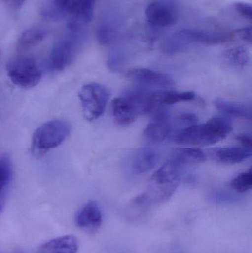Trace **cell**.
I'll use <instances>...</instances> for the list:
<instances>
[{
    "label": "cell",
    "mask_w": 252,
    "mask_h": 253,
    "mask_svg": "<svg viewBox=\"0 0 252 253\" xmlns=\"http://www.w3.org/2000/svg\"><path fill=\"white\" fill-rule=\"evenodd\" d=\"M232 130V124L223 117H214L207 123L192 125L179 132L176 141L190 145H210L226 138Z\"/></svg>",
    "instance_id": "cell-1"
},
{
    "label": "cell",
    "mask_w": 252,
    "mask_h": 253,
    "mask_svg": "<svg viewBox=\"0 0 252 253\" xmlns=\"http://www.w3.org/2000/svg\"><path fill=\"white\" fill-rule=\"evenodd\" d=\"M232 38V34L201 30L183 29L175 33L166 40L161 46V50L165 54L174 55L186 50L192 44L214 45L226 42Z\"/></svg>",
    "instance_id": "cell-2"
},
{
    "label": "cell",
    "mask_w": 252,
    "mask_h": 253,
    "mask_svg": "<svg viewBox=\"0 0 252 253\" xmlns=\"http://www.w3.org/2000/svg\"><path fill=\"white\" fill-rule=\"evenodd\" d=\"M181 167L170 159L154 173L145 193L150 204H162L170 199L180 183Z\"/></svg>",
    "instance_id": "cell-3"
},
{
    "label": "cell",
    "mask_w": 252,
    "mask_h": 253,
    "mask_svg": "<svg viewBox=\"0 0 252 253\" xmlns=\"http://www.w3.org/2000/svg\"><path fill=\"white\" fill-rule=\"evenodd\" d=\"M71 131V125L64 120L44 123L34 132L31 147L33 153L41 155L59 147L69 136Z\"/></svg>",
    "instance_id": "cell-4"
},
{
    "label": "cell",
    "mask_w": 252,
    "mask_h": 253,
    "mask_svg": "<svg viewBox=\"0 0 252 253\" xmlns=\"http://www.w3.org/2000/svg\"><path fill=\"white\" fill-rule=\"evenodd\" d=\"M78 97L86 120L93 121L103 114L109 101V93L104 86L90 83L81 87Z\"/></svg>",
    "instance_id": "cell-5"
},
{
    "label": "cell",
    "mask_w": 252,
    "mask_h": 253,
    "mask_svg": "<svg viewBox=\"0 0 252 253\" xmlns=\"http://www.w3.org/2000/svg\"><path fill=\"white\" fill-rule=\"evenodd\" d=\"M6 69L10 80L22 88L35 87L41 80V71L35 61L30 58L13 59L7 64Z\"/></svg>",
    "instance_id": "cell-6"
},
{
    "label": "cell",
    "mask_w": 252,
    "mask_h": 253,
    "mask_svg": "<svg viewBox=\"0 0 252 253\" xmlns=\"http://www.w3.org/2000/svg\"><path fill=\"white\" fill-rule=\"evenodd\" d=\"M96 0H55V5L71 15L69 26L78 29L91 21Z\"/></svg>",
    "instance_id": "cell-7"
},
{
    "label": "cell",
    "mask_w": 252,
    "mask_h": 253,
    "mask_svg": "<svg viewBox=\"0 0 252 253\" xmlns=\"http://www.w3.org/2000/svg\"><path fill=\"white\" fill-rule=\"evenodd\" d=\"M146 16L149 25L166 28L174 25L177 20V11L173 1L159 0L151 2L146 9Z\"/></svg>",
    "instance_id": "cell-8"
},
{
    "label": "cell",
    "mask_w": 252,
    "mask_h": 253,
    "mask_svg": "<svg viewBox=\"0 0 252 253\" xmlns=\"http://www.w3.org/2000/svg\"><path fill=\"white\" fill-rule=\"evenodd\" d=\"M112 108L114 119L121 126L131 124L142 114L137 102L127 92L124 96L113 99Z\"/></svg>",
    "instance_id": "cell-9"
},
{
    "label": "cell",
    "mask_w": 252,
    "mask_h": 253,
    "mask_svg": "<svg viewBox=\"0 0 252 253\" xmlns=\"http://www.w3.org/2000/svg\"><path fill=\"white\" fill-rule=\"evenodd\" d=\"M127 78L134 83L144 85L155 87H171L174 84V80L168 74L157 72L149 68H134L127 74Z\"/></svg>",
    "instance_id": "cell-10"
},
{
    "label": "cell",
    "mask_w": 252,
    "mask_h": 253,
    "mask_svg": "<svg viewBox=\"0 0 252 253\" xmlns=\"http://www.w3.org/2000/svg\"><path fill=\"white\" fill-rule=\"evenodd\" d=\"M75 224L88 233L97 231L102 224V211L97 203L91 201L84 205L77 213Z\"/></svg>",
    "instance_id": "cell-11"
},
{
    "label": "cell",
    "mask_w": 252,
    "mask_h": 253,
    "mask_svg": "<svg viewBox=\"0 0 252 253\" xmlns=\"http://www.w3.org/2000/svg\"><path fill=\"white\" fill-rule=\"evenodd\" d=\"M77 44L72 40H62L53 46L50 55V65L53 69L62 71L73 60L77 52Z\"/></svg>",
    "instance_id": "cell-12"
},
{
    "label": "cell",
    "mask_w": 252,
    "mask_h": 253,
    "mask_svg": "<svg viewBox=\"0 0 252 253\" xmlns=\"http://www.w3.org/2000/svg\"><path fill=\"white\" fill-rule=\"evenodd\" d=\"M158 159V154L152 149H139L130 157L128 162L129 169L133 175L146 173L155 168Z\"/></svg>",
    "instance_id": "cell-13"
},
{
    "label": "cell",
    "mask_w": 252,
    "mask_h": 253,
    "mask_svg": "<svg viewBox=\"0 0 252 253\" xmlns=\"http://www.w3.org/2000/svg\"><path fill=\"white\" fill-rule=\"evenodd\" d=\"M170 130L168 116L164 112H160L145 128L144 135L153 142H162L169 136Z\"/></svg>",
    "instance_id": "cell-14"
},
{
    "label": "cell",
    "mask_w": 252,
    "mask_h": 253,
    "mask_svg": "<svg viewBox=\"0 0 252 253\" xmlns=\"http://www.w3.org/2000/svg\"><path fill=\"white\" fill-rule=\"evenodd\" d=\"M78 251V239L72 235H67L43 244L37 253H77Z\"/></svg>",
    "instance_id": "cell-15"
},
{
    "label": "cell",
    "mask_w": 252,
    "mask_h": 253,
    "mask_svg": "<svg viewBox=\"0 0 252 253\" xmlns=\"http://www.w3.org/2000/svg\"><path fill=\"white\" fill-rule=\"evenodd\" d=\"M214 156L221 163L235 165L249 159L252 156V151L241 147H223L215 150Z\"/></svg>",
    "instance_id": "cell-16"
},
{
    "label": "cell",
    "mask_w": 252,
    "mask_h": 253,
    "mask_svg": "<svg viewBox=\"0 0 252 253\" xmlns=\"http://www.w3.org/2000/svg\"><path fill=\"white\" fill-rule=\"evenodd\" d=\"M152 97L155 105H170L180 102H190L195 100V93L193 92H182L179 93L176 91L155 92L152 93Z\"/></svg>",
    "instance_id": "cell-17"
},
{
    "label": "cell",
    "mask_w": 252,
    "mask_h": 253,
    "mask_svg": "<svg viewBox=\"0 0 252 253\" xmlns=\"http://www.w3.org/2000/svg\"><path fill=\"white\" fill-rule=\"evenodd\" d=\"M12 178V164L7 155L0 157V213L5 203L7 190Z\"/></svg>",
    "instance_id": "cell-18"
},
{
    "label": "cell",
    "mask_w": 252,
    "mask_h": 253,
    "mask_svg": "<svg viewBox=\"0 0 252 253\" xmlns=\"http://www.w3.org/2000/svg\"><path fill=\"white\" fill-rule=\"evenodd\" d=\"M215 105L219 111L226 115L248 120L252 119V108L247 105L229 102L222 99H216Z\"/></svg>",
    "instance_id": "cell-19"
},
{
    "label": "cell",
    "mask_w": 252,
    "mask_h": 253,
    "mask_svg": "<svg viewBox=\"0 0 252 253\" xmlns=\"http://www.w3.org/2000/svg\"><path fill=\"white\" fill-rule=\"evenodd\" d=\"M47 36L45 30L41 28H32L22 33L18 40L17 48L19 51H23L38 45Z\"/></svg>",
    "instance_id": "cell-20"
},
{
    "label": "cell",
    "mask_w": 252,
    "mask_h": 253,
    "mask_svg": "<svg viewBox=\"0 0 252 253\" xmlns=\"http://www.w3.org/2000/svg\"><path fill=\"white\" fill-rule=\"evenodd\" d=\"M171 159L183 166L189 164L205 162L207 160V155L200 149L183 148L178 150Z\"/></svg>",
    "instance_id": "cell-21"
},
{
    "label": "cell",
    "mask_w": 252,
    "mask_h": 253,
    "mask_svg": "<svg viewBox=\"0 0 252 253\" xmlns=\"http://www.w3.org/2000/svg\"><path fill=\"white\" fill-rule=\"evenodd\" d=\"M224 57L229 63L238 68H244L250 60L248 50L242 46L232 47L226 50L224 53Z\"/></svg>",
    "instance_id": "cell-22"
},
{
    "label": "cell",
    "mask_w": 252,
    "mask_h": 253,
    "mask_svg": "<svg viewBox=\"0 0 252 253\" xmlns=\"http://www.w3.org/2000/svg\"><path fill=\"white\" fill-rule=\"evenodd\" d=\"M96 36L98 42L102 45L112 44L116 40L118 36L117 26L112 22H104L98 28Z\"/></svg>",
    "instance_id": "cell-23"
},
{
    "label": "cell",
    "mask_w": 252,
    "mask_h": 253,
    "mask_svg": "<svg viewBox=\"0 0 252 253\" xmlns=\"http://www.w3.org/2000/svg\"><path fill=\"white\" fill-rule=\"evenodd\" d=\"M231 188L238 193H246L252 187V169L247 172H243L235 177L230 184Z\"/></svg>",
    "instance_id": "cell-24"
},
{
    "label": "cell",
    "mask_w": 252,
    "mask_h": 253,
    "mask_svg": "<svg viewBox=\"0 0 252 253\" xmlns=\"http://www.w3.org/2000/svg\"><path fill=\"white\" fill-rule=\"evenodd\" d=\"M125 56L121 52L115 51L109 55L108 59V67L112 72H119L125 65Z\"/></svg>",
    "instance_id": "cell-25"
},
{
    "label": "cell",
    "mask_w": 252,
    "mask_h": 253,
    "mask_svg": "<svg viewBox=\"0 0 252 253\" xmlns=\"http://www.w3.org/2000/svg\"><path fill=\"white\" fill-rule=\"evenodd\" d=\"M235 8L237 13L242 16L244 19L250 20L252 19V7L251 4L245 2H236L235 4Z\"/></svg>",
    "instance_id": "cell-26"
},
{
    "label": "cell",
    "mask_w": 252,
    "mask_h": 253,
    "mask_svg": "<svg viewBox=\"0 0 252 253\" xmlns=\"http://www.w3.org/2000/svg\"><path fill=\"white\" fill-rule=\"evenodd\" d=\"M232 37H238L241 38L244 41L251 44L252 40V27H247V28H241V29L236 30L234 31L232 34Z\"/></svg>",
    "instance_id": "cell-27"
},
{
    "label": "cell",
    "mask_w": 252,
    "mask_h": 253,
    "mask_svg": "<svg viewBox=\"0 0 252 253\" xmlns=\"http://www.w3.org/2000/svg\"><path fill=\"white\" fill-rule=\"evenodd\" d=\"M178 120L186 124L195 125L198 121V117L193 114H182L179 116Z\"/></svg>",
    "instance_id": "cell-28"
},
{
    "label": "cell",
    "mask_w": 252,
    "mask_h": 253,
    "mask_svg": "<svg viewBox=\"0 0 252 253\" xmlns=\"http://www.w3.org/2000/svg\"><path fill=\"white\" fill-rule=\"evenodd\" d=\"M237 139L240 141V143L243 144L244 147L249 150H251L252 147V138L250 135L247 134H240L237 136Z\"/></svg>",
    "instance_id": "cell-29"
},
{
    "label": "cell",
    "mask_w": 252,
    "mask_h": 253,
    "mask_svg": "<svg viewBox=\"0 0 252 253\" xmlns=\"http://www.w3.org/2000/svg\"><path fill=\"white\" fill-rule=\"evenodd\" d=\"M213 197L217 201H230L234 198L232 195L228 194L224 192H216L213 195Z\"/></svg>",
    "instance_id": "cell-30"
},
{
    "label": "cell",
    "mask_w": 252,
    "mask_h": 253,
    "mask_svg": "<svg viewBox=\"0 0 252 253\" xmlns=\"http://www.w3.org/2000/svg\"><path fill=\"white\" fill-rule=\"evenodd\" d=\"M3 1L10 7L17 8V7H20L21 5L23 4L25 0H3Z\"/></svg>",
    "instance_id": "cell-31"
},
{
    "label": "cell",
    "mask_w": 252,
    "mask_h": 253,
    "mask_svg": "<svg viewBox=\"0 0 252 253\" xmlns=\"http://www.w3.org/2000/svg\"><path fill=\"white\" fill-rule=\"evenodd\" d=\"M0 55H1V53H0Z\"/></svg>",
    "instance_id": "cell-32"
}]
</instances>
